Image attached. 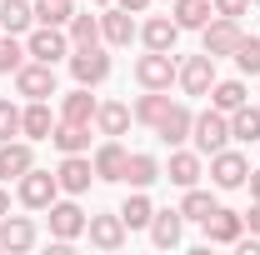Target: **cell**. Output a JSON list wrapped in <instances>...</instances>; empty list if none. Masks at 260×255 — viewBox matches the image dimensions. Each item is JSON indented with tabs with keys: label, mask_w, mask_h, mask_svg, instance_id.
<instances>
[{
	"label": "cell",
	"mask_w": 260,
	"mask_h": 255,
	"mask_svg": "<svg viewBox=\"0 0 260 255\" xmlns=\"http://www.w3.org/2000/svg\"><path fill=\"white\" fill-rule=\"evenodd\" d=\"M190 140H195V150H200V155H215V150H225V140H230V120H225V110H205V115H195Z\"/></svg>",
	"instance_id": "1"
},
{
	"label": "cell",
	"mask_w": 260,
	"mask_h": 255,
	"mask_svg": "<svg viewBox=\"0 0 260 255\" xmlns=\"http://www.w3.org/2000/svg\"><path fill=\"white\" fill-rule=\"evenodd\" d=\"M55 195H60V180H55L50 170H35L30 165V170L20 175V205H25V210H50Z\"/></svg>",
	"instance_id": "2"
},
{
	"label": "cell",
	"mask_w": 260,
	"mask_h": 255,
	"mask_svg": "<svg viewBox=\"0 0 260 255\" xmlns=\"http://www.w3.org/2000/svg\"><path fill=\"white\" fill-rule=\"evenodd\" d=\"M175 75H180V65L170 60V50H150V55L135 60V80H140L145 90H170Z\"/></svg>",
	"instance_id": "3"
},
{
	"label": "cell",
	"mask_w": 260,
	"mask_h": 255,
	"mask_svg": "<svg viewBox=\"0 0 260 255\" xmlns=\"http://www.w3.org/2000/svg\"><path fill=\"white\" fill-rule=\"evenodd\" d=\"M15 90L25 100H50L55 95V65H45V60L20 65V70H15Z\"/></svg>",
	"instance_id": "4"
},
{
	"label": "cell",
	"mask_w": 260,
	"mask_h": 255,
	"mask_svg": "<svg viewBox=\"0 0 260 255\" xmlns=\"http://www.w3.org/2000/svg\"><path fill=\"white\" fill-rule=\"evenodd\" d=\"M70 75H75L80 85H100V80L110 75V55H105L100 45H80V50H70Z\"/></svg>",
	"instance_id": "5"
},
{
	"label": "cell",
	"mask_w": 260,
	"mask_h": 255,
	"mask_svg": "<svg viewBox=\"0 0 260 255\" xmlns=\"http://www.w3.org/2000/svg\"><path fill=\"white\" fill-rule=\"evenodd\" d=\"M175 80H180V90H185V95H210V85H215V55H205V50L190 55V60L180 65V75H175Z\"/></svg>",
	"instance_id": "6"
},
{
	"label": "cell",
	"mask_w": 260,
	"mask_h": 255,
	"mask_svg": "<svg viewBox=\"0 0 260 255\" xmlns=\"http://www.w3.org/2000/svg\"><path fill=\"white\" fill-rule=\"evenodd\" d=\"M245 175H250V165H245L240 150H215V155H210V180H215L220 190H240Z\"/></svg>",
	"instance_id": "7"
},
{
	"label": "cell",
	"mask_w": 260,
	"mask_h": 255,
	"mask_svg": "<svg viewBox=\"0 0 260 255\" xmlns=\"http://www.w3.org/2000/svg\"><path fill=\"white\" fill-rule=\"evenodd\" d=\"M25 55H35V60H45V65H55L70 55V40L60 35V25H40V30L30 35V45H25Z\"/></svg>",
	"instance_id": "8"
},
{
	"label": "cell",
	"mask_w": 260,
	"mask_h": 255,
	"mask_svg": "<svg viewBox=\"0 0 260 255\" xmlns=\"http://www.w3.org/2000/svg\"><path fill=\"white\" fill-rule=\"evenodd\" d=\"M85 235H90V245H100V250H120V245H125V220H120V210H115V215H90V220H85Z\"/></svg>",
	"instance_id": "9"
},
{
	"label": "cell",
	"mask_w": 260,
	"mask_h": 255,
	"mask_svg": "<svg viewBox=\"0 0 260 255\" xmlns=\"http://www.w3.org/2000/svg\"><path fill=\"white\" fill-rule=\"evenodd\" d=\"M55 180H60L65 195H85V190H90V180H95V165H90L85 155H65L60 170H55Z\"/></svg>",
	"instance_id": "10"
},
{
	"label": "cell",
	"mask_w": 260,
	"mask_h": 255,
	"mask_svg": "<svg viewBox=\"0 0 260 255\" xmlns=\"http://www.w3.org/2000/svg\"><path fill=\"white\" fill-rule=\"evenodd\" d=\"M50 235H55V240L85 235V210H80L75 200H55V205H50Z\"/></svg>",
	"instance_id": "11"
},
{
	"label": "cell",
	"mask_w": 260,
	"mask_h": 255,
	"mask_svg": "<svg viewBox=\"0 0 260 255\" xmlns=\"http://www.w3.org/2000/svg\"><path fill=\"white\" fill-rule=\"evenodd\" d=\"M125 160H130V150L120 140H105L95 150V160H90L95 165V180H125Z\"/></svg>",
	"instance_id": "12"
},
{
	"label": "cell",
	"mask_w": 260,
	"mask_h": 255,
	"mask_svg": "<svg viewBox=\"0 0 260 255\" xmlns=\"http://www.w3.org/2000/svg\"><path fill=\"white\" fill-rule=\"evenodd\" d=\"M240 35H245V30H240L235 20H225V15H220L215 25H205V55H215V60H220V55H235Z\"/></svg>",
	"instance_id": "13"
},
{
	"label": "cell",
	"mask_w": 260,
	"mask_h": 255,
	"mask_svg": "<svg viewBox=\"0 0 260 255\" xmlns=\"http://www.w3.org/2000/svg\"><path fill=\"white\" fill-rule=\"evenodd\" d=\"M180 235H185V215H180V210H155V215H150V240H155L160 250H175Z\"/></svg>",
	"instance_id": "14"
},
{
	"label": "cell",
	"mask_w": 260,
	"mask_h": 255,
	"mask_svg": "<svg viewBox=\"0 0 260 255\" xmlns=\"http://www.w3.org/2000/svg\"><path fill=\"white\" fill-rule=\"evenodd\" d=\"M240 230H245V215H240V210H220V205H215V215L205 220L210 245H235V240H240Z\"/></svg>",
	"instance_id": "15"
},
{
	"label": "cell",
	"mask_w": 260,
	"mask_h": 255,
	"mask_svg": "<svg viewBox=\"0 0 260 255\" xmlns=\"http://www.w3.org/2000/svg\"><path fill=\"white\" fill-rule=\"evenodd\" d=\"M190 125H195L190 105H170L160 115V125H155V135H160L165 145H180V140H190Z\"/></svg>",
	"instance_id": "16"
},
{
	"label": "cell",
	"mask_w": 260,
	"mask_h": 255,
	"mask_svg": "<svg viewBox=\"0 0 260 255\" xmlns=\"http://www.w3.org/2000/svg\"><path fill=\"white\" fill-rule=\"evenodd\" d=\"M35 245V225L25 215H0V250H30Z\"/></svg>",
	"instance_id": "17"
},
{
	"label": "cell",
	"mask_w": 260,
	"mask_h": 255,
	"mask_svg": "<svg viewBox=\"0 0 260 255\" xmlns=\"http://www.w3.org/2000/svg\"><path fill=\"white\" fill-rule=\"evenodd\" d=\"M30 165H35L30 145H20V140H5V145H0V180H20Z\"/></svg>",
	"instance_id": "18"
},
{
	"label": "cell",
	"mask_w": 260,
	"mask_h": 255,
	"mask_svg": "<svg viewBox=\"0 0 260 255\" xmlns=\"http://www.w3.org/2000/svg\"><path fill=\"white\" fill-rule=\"evenodd\" d=\"M60 120H70V125H90V120H95V95H90V85H80V90H70V95L60 100Z\"/></svg>",
	"instance_id": "19"
},
{
	"label": "cell",
	"mask_w": 260,
	"mask_h": 255,
	"mask_svg": "<svg viewBox=\"0 0 260 255\" xmlns=\"http://www.w3.org/2000/svg\"><path fill=\"white\" fill-rule=\"evenodd\" d=\"M100 35H105L110 45H130V40L140 35V25L130 20V10H105V15H100Z\"/></svg>",
	"instance_id": "20"
},
{
	"label": "cell",
	"mask_w": 260,
	"mask_h": 255,
	"mask_svg": "<svg viewBox=\"0 0 260 255\" xmlns=\"http://www.w3.org/2000/svg\"><path fill=\"white\" fill-rule=\"evenodd\" d=\"M140 40H145V50H175L180 25H175V20H165V15H155V20H145V25H140Z\"/></svg>",
	"instance_id": "21"
},
{
	"label": "cell",
	"mask_w": 260,
	"mask_h": 255,
	"mask_svg": "<svg viewBox=\"0 0 260 255\" xmlns=\"http://www.w3.org/2000/svg\"><path fill=\"white\" fill-rule=\"evenodd\" d=\"M165 180L180 185V190H190L195 180H200V155H195V150H175V155H170V170H165Z\"/></svg>",
	"instance_id": "22"
},
{
	"label": "cell",
	"mask_w": 260,
	"mask_h": 255,
	"mask_svg": "<svg viewBox=\"0 0 260 255\" xmlns=\"http://www.w3.org/2000/svg\"><path fill=\"white\" fill-rule=\"evenodd\" d=\"M20 130H25L30 140H50V130H55L50 105H45V100H30V110H20Z\"/></svg>",
	"instance_id": "23"
},
{
	"label": "cell",
	"mask_w": 260,
	"mask_h": 255,
	"mask_svg": "<svg viewBox=\"0 0 260 255\" xmlns=\"http://www.w3.org/2000/svg\"><path fill=\"white\" fill-rule=\"evenodd\" d=\"M230 140H245V145H255L260 140V110L245 100L240 110H230Z\"/></svg>",
	"instance_id": "24"
},
{
	"label": "cell",
	"mask_w": 260,
	"mask_h": 255,
	"mask_svg": "<svg viewBox=\"0 0 260 255\" xmlns=\"http://www.w3.org/2000/svg\"><path fill=\"white\" fill-rule=\"evenodd\" d=\"M50 140H55V150H65V155H85L90 125H70V120H60V125L50 130Z\"/></svg>",
	"instance_id": "25"
},
{
	"label": "cell",
	"mask_w": 260,
	"mask_h": 255,
	"mask_svg": "<svg viewBox=\"0 0 260 255\" xmlns=\"http://www.w3.org/2000/svg\"><path fill=\"white\" fill-rule=\"evenodd\" d=\"M210 0H175V25L180 30H205L210 25Z\"/></svg>",
	"instance_id": "26"
},
{
	"label": "cell",
	"mask_w": 260,
	"mask_h": 255,
	"mask_svg": "<svg viewBox=\"0 0 260 255\" xmlns=\"http://www.w3.org/2000/svg\"><path fill=\"white\" fill-rule=\"evenodd\" d=\"M125 180L135 185V190L155 185V180H160V160H155V155H145V150H140V155H130V160H125Z\"/></svg>",
	"instance_id": "27"
},
{
	"label": "cell",
	"mask_w": 260,
	"mask_h": 255,
	"mask_svg": "<svg viewBox=\"0 0 260 255\" xmlns=\"http://www.w3.org/2000/svg\"><path fill=\"white\" fill-rule=\"evenodd\" d=\"M95 125H100V135H125V125H130V105H120V100L95 105Z\"/></svg>",
	"instance_id": "28"
},
{
	"label": "cell",
	"mask_w": 260,
	"mask_h": 255,
	"mask_svg": "<svg viewBox=\"0 0 260 255\" xmlns=\"http://www.w3.org/2000/svg\"><path fill=\"white\" fill-rule=\"evenodd\" d=\"M30 20H35V10L25 5V0H0V30L5 35H20Z\"/></svg>",
	"instance_id": "29"
},
{
	"label": "cell",
	"mask_w": 260,
	"mask_h": 255,
	"mask_svg": "<svg viewBox=\"0 0 260 255\" xmlns=\"http://www.w3.org/2000/svg\"><path fill=\"white\" fill-rule=\"evenodd\" d=\"M165 110H170V95H165V90H145V95L135 100V110H130V115H135V120H145V125H160Z\"/></svg>",
	"instance_id": "30"
},
{
	"label": "cell",
	"mask_w": 260,
	"mask_h": 255,
	"mask_svg": "<svg viewBox=\"0 0 260 255\" xmlns=\"http://www.w3.org/2000/svg\"><path fill=\"white\" fill-rule=\"evenodd\" d=\"M180 215L205 225L210 215H215V195H210V190H195V185H190V190H185V200H180Z\"/></svg>",
	"instance_id": "31"
},
{
	"label": "cell",
	"mask_w": 260,
	"mask_h": 255,
	"mask_svg": "<svg viewBox=\"0 0 260 255\" xmlns=\"http://www.w3.org/2000/svg\"><path fill=\"white\" fill-rule=\"evenodd\" d=\"M210 100H215V110H240V105H245V85H240V80H215V85H210Z\"/></svg>",
	"instance_id": "32"
},
{
	"label": "cell",
	"mask_w": 260,
	"mask_h": 255,
	"mask_svg": "<svg viewBox=\"0 0 260 255\" xmlns=\"http://www.w3.org/2000/svg\"><path fill=\"white\" fill-rule=\"evenodd\" d=\"M150 215H155V205H150L145 195H130L125 205H120V220H125V230H145V225H150Z\"/></svg>",
	"instance_id": "33"
},
{
	"label": "cell",
	"mask_w": 260,
	"mask_h": 255,
	"mask_svg": "<svg viewBox=\"0 0 260 255\" xmlns=\"http://www.w3.org/2000/svg\"><path fill=\"white\" fill-rule=\"evenodd\" d=\"M35 20H40V25H70V20H75V5H70V0H40V5H35Z\"/></svg>",
	"instance_id": "34"
},
{
	"label": "cell",
	"mask_w": 260,
	"mask_h": 255,
	"mask_svg": "<svg viewBox=\"0 0 260 255\" xmlns=\"http://www.w3.org/2000/svg\"><path fill=\"white\" fill-rule=\"evenodd\" d=\"M235 65H240V75H260V35H240Z\"/></svg>",
	"instance_id": "35"
},
{
	"label": "cell",
	"mask_w": 260,
	"mask_h": 255,
	"mask_svg": "<svg viewBox=\"0 0 260 255\" xmlns=\"http://www.w3.org/2000/svg\"><path fill=\"white\" fill-rule=\"evenodd\" d=\"M70 45L80 50V45H100V20L95 15H75L70 20Z\"/></svg>",
	"instance_id": "36"
},
{
	"label": "cell",
	"mask_w": 260,
	"mask_h": 255,
	"mask_svg": "<svg viewBox=\"0 0 260 255\" xmlns=\"http://www.w3.org/2000/svg\"><path fill=\"white\" fill-rule=\"evenodd\" d=\"M25 65V50L15 45V35H0V75H15Z\"/></svg>",
	"instance_id": "37"
},
{
	"label": "cell",
	"mask_w": 260,
	"mask_h": 255,
	"mask_svg": "<svg viewBox=\"0 0 260 255\" xmlns=\"http://www.w3.org/2000/svg\"><path fill=\"white\" fill-rule=\"evenodd\" d=\"M15 130H20V110H15L10 100H0V145H5Z\"/></svg>",
	"instance_id": "38"
},
{
	"label": "cell",
	"mask_w": 260,
	"mask_h": 255,
	"mask_svg": "<svg viewBox=\"0 0 260 255\" xmlns=\"http://www.w3.org/2000/svg\"><path fill=\"white\" fill-rule=\"evenodd\" d=\"M245 5H250V0H215V15H225V20H240V15H245Z\"/></svg>",
	"instance_id": "39"
},
{
	"label": "cell",
	"mask_w": 260,
	"mask_h": 255,
	"mask_svg": "<svg viewBox=\"0 0 260 255\" xmlns=\"http://www.w3.org/2000/svg\"><path fill=\"white\" fill-rule=\"evenodd\" d=\"M245 225H250V230H255V235H260V200H255V205H250V210H245Z\"/></svg>",
	"instance_id": "40"
},
{
	"label": "cell",
	"mask_w": 260,
	"mask_h": 255,
	"mask_svg": "<svg viewBox=\"0 0 260 255\" xmlns=\"http://www.w3.org/2000/svg\"><path fill=\"white\" fill-rule=\"evenodd\" d=\"M115 5H120V10H130V15H140V10H145L150 0H115Z\"/></svg>",
	"instance_id": "41"
},
{
	"label": "cell",
	"mask_w": 260,
	"mask_h": 255,
	"mask_svg": "<svg viewBox=\"0 0 260 255\" xmlns=\"http://www.w3.org/2000/svg\"><path fill=\"white\" fill-rule=\"evenodd\" d=\"M250 195H255V200H260V170H255V175H250Z\"/></svg>",
	"instance_id": "42"
},
{
	"label": "cell",
	"mask_w": 260,
	"mask_h": 255,
	"mask_svg": "<svg viewBox=\"0 0 260 255\" xmlns=\"http://www.w3.org/2000/svg\"><path fill=\"white\" fill-rule=\"evenodd\" d=\"M5 210H10V195H5V190H0V215H5Z\"/></svg>",
	"instance_id": "43"
},
{
	"label": "cell",
	"mask_w": 260,
	"mask_h": 255,
	"mask_svg": "<svg viewBox=\"0 0 260 255\" xmlns=\"http://www.w3.org/2000/svg\"><path fill=\"white\" fill-rule=\"evenodd\" d=\"M95 5H105V0H95Z\"/></svg>",
	"instance_id": "44"
}]
</instances>
